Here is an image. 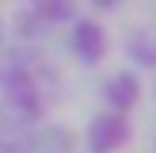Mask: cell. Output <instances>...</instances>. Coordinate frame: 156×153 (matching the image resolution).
Returning <instances> with one entry per match:
<instances>
[{
	"instance_id": "5",
	"label": "cell",
	"mask_w": 156,
	"mask_h": 153,
	"mask_svg": "<svg viewBox=\"0 0 156 153\" xmlns=\"http://www.w3.org/2000/svg\"><path fill=\"white\" fill-rule=\"evenodd\" d=\"M126 54L137 61V65L156 69V38L149 35V31H133V35L126 38Z\"/></svg>"
},
{
	"instance_id": "4",
	"label": "cell",
	"mask_w": 156,
	"mask_h": 153,
	"mask_svg": "<svg viewBox=\"0 0 156 153\" xmlns=\"http://www.w3.org/2000/svg\"><path fill=\"white\" fill-rule=\"evenodd\" d=\"M69 42H73L76 58L84 65H95L107 54V31L99 27L95 19H73V31H69Z\"/></svg>"
},
{
	"instance_id": "1",
	"label": "cell",
	"mask_w": 156,
	"mask_h": 153,
	"mask_svg": "<svg viewBox=\"0 0 156 153\" xmlns=\"http://www.w3.org/2000/svg\"><path fill=\"white\" fill-rule=\"evenodd\" d=\"M129 138H133V126H129L126 115H95V119L88 122V134H84V145H88V153H118L129 145Z\"/></svg>"
},
{
	"instance_id": "2",
	"label": "cell",
	"mask_w": 156,
	"mask_h": 153,
	"mask_svg": "<svg viewBox=\"0 0 156 153\" xmlns=\"http://www.w3.org/2000/svg\"><path fill=\"white\" fill-rule=\"evenodd\" d=\"M4 96H8V103L19 115H27V119H38V115H42V92H38V80L30 76L27 65H15L12 61V69L4 73Z\"/></svg>"
},
{
	"instance_id": "3",
	"label": "cell",
	"mask_w": 156,
	"mask_h": 153,
	"mask_svg": "<svg viewBox=\"0 0 156 153\" xmlns=\"http://www.w3.org/2000/svg\"><path fill=\"white\" fill-rule=\"evenodd\" d=\"M99 96H103V103H107L111 115H129V107L141 99V80H137V73H129V69H118V73H111L103 80Z\"/></svg>"
}]
</instances>
